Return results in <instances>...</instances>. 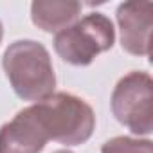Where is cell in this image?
I'll return each mask as SVG.
<instances>
[{
    "mask_svg": "<svg viewBox=\"0 0 153 153\" xmlns=\"http://www.w3.org/2000/svg\"><path fill=\"white\" fill-rule=\"evenodd\" d=\"M121 47L133 56H149L151 29H153V4L151 2H123L115 13Z\"/></svg>",
    "mask_w": 153,
    "mask_h": 153,
    "instance_id": "cell-5",
    "label": "cell"
},
{
    "mask_svg": "<svg viewBox=\"0 0 153 153\" xmlns=\"http://www.w3.org/2000/svg\"><path fill=\"white\" fill-rule=\"evenodd\" d=\"M114 42L115 29L112 20L103 13H90L56 33L52 45L63 61L76 67H87L97 54L110 51Z\"/></svg>",
    "mask_w": 153,
    "mask_h": 153,
    "instance_id": "cell-3",
    "label": "cell"
},
{
    "mask_svg": "<svg viewBox=\"0 0 153 153\" xmlns=\"http://www.w3.org/2000/svg\"><path fill=\"white\" fill-rule=\"evenodd\" d=\"M47 142L29 106L0 128V153H42Z\"/></svg>",
    "mask_w": 153,
    "mask_h": 153,
    "instance_id": "cell-6",
    "label": "cell"
},
{
    "mask_svg": "<svg viewBox=\"0 0 153 153\" xmlns=\"http://www.w3.org/2000/svg\"><path fill=\"white\" fill-rule=\"evenodd\" d=\"M47 140L65 146L85 144L96 128L92 106L68 92H54L52 96L29 106Z\"/></svg>",
    "mask_w": 153,
    "mask_h": 153,
    "instance_id": "cell-2",
    "label": "cell"
},
{
    "mask_svg": "<svg viewBox=\"0 0 153 153\" xmlns=\"http://www.w3.org/2000/svg\"><path fill=\"white\" fill-rule=\"evenodd\" d=\"M2 68L15 94L24 101L38 103L54 94L56 74L43 43L34 40L13 42L4 56Z\"/></svg>",
    "mask_w": 153,
    "mask_h": 153,
    "instance_id": "cell-1",
    "label": "cell"
},
{
    "mask_svg": "<svg viewBox=\"0 0 153 153\" xmlns=\"http://www.w3.org/2000/svg\"><path fill=\"white\" fill-rule=\"evenodd\" d=\"M101 153H153L149 139H133L126 135L112 137L101 146Z\"/></svg>",
    "mask_w": 153,
    "mask_h": 153,
    "instance_id": "cell-8",
    "label": "cell"
},
{
    "mask_svg": "<svg viewBox=\"0 0 153 153\" xmlns=\"http://www.w3.org/2000/svg\"><path fill=\"white\" fill-rule=\"evenodd\" d=\"M2 38H4V25L0 22V42H2Z\"/></svg>",
    "mask_w": 153,
    "mask_h": 153,
    "instance_id": "cell-9",
    "label": "cell"
},
{
    "mask_svg": "<svg viewBox=\"0 0 153 153\" xmlns=\"http://www.w3.org/2000/svg\"><path fill=\"white\" fill-rule=\"evenodd\" d=\"M81 7L78 0H34L31 4V20L45 33H59L78 20Z\"/></svg>",
    "mask_w": 153,
    "mask_h": 153,
    "instance_id": "cell-7",
    "label": "cell"
},
{
    "mask_svg": "<svg viewBox=\"0 0 153 153\" xmlns=\"http://www.w3.org/2000/svg\"><path fill=\"white\" fill-rule=\"evenodd\" d=\"M110 108L114 117L135 135L153 131V79L148 72L133 70L117 81Z\"/></svg>",
    "mask_w": 153,
    "mask_h": 153,
    "instance_id": "cell-4",
    "label": "cell"
},
{
    "mask_svg": "<svg viewBox=\"0 0 153 153\" xmlns=\"http://www.w3.org/2000/svg\"><path fill=\"white\" fill-rule=\"evenodd\" d=\"M52 153H74V151H70V149H58V151H52Z\"/></svg>",
    "mask_w": 153,
    "mask_h": 153,
    "instance_id": "cell-10",
    "label": "cell"
}]
</instances>
